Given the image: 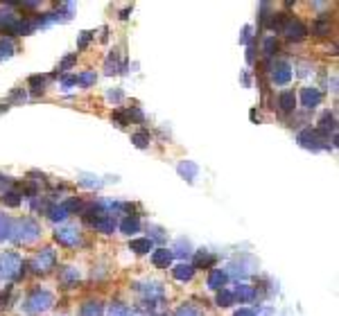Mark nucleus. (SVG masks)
Masks as SVG:
<instances>
[{
    "label": "nucleus",
    "mask_w": 339,
    "mask_h": 316,
    "mask_svg": "<svg viewBox=\"0 0 339 316\" xmlns=\"http://www.w3.org/2000/svg\"><path fill=\"white\" fill-rule=\"evenodd\" d=\"M172 251H167V248H156V251L152 253V262L156 266H170L172 264Z\"/></svg>",
    "instance_id": "ddd939ff"
},
{
    "label": "nucleus",
    "mask_w": 339,
    "mask_h": 316,
    "mask_svg": "<svg viewBox=\"0 0 339 316\" xmlns=\"http://www.w3.org/2000/svg\"><path fill=\"white\" fill-rule=\"evenodd\" d=\"M90 224L99 230V233H113L116 230V217L113 215H106V212H97L95 217H90Z\"/></svg>",
    "instance_id": "423d86ee"
},
{
    "label": "nucleus",
    "mask_w": 339,
    "mask_h": 316,
    "mask_svg": "<svg viewBox=\"0 0 339 316\" xmlns=\"http://www.w3.org/2000/svg\"><path fill=\"white\" fill-rule=\"evenodd\" d=\"M233 291H229V289H219V293H217V305L219 307H229V305H233Z\"/></svg>",
    "instance_id": "b1692460"
},
{
    "label": "nucleus",
    "mask_w": 339,
    "mask_h": 316,
    "mask_svg": "<svg viewBox=\"0 0 339 316\" xmlns=\"http://www.w3.org/2000/svg\"><path fill=\"white\" fill-rule=\"evenodd\" d=\"M3 201H5V203H7V206L16 208V206H18V203H21V194H18V192H5Z\"/></svg>",
    "instance_id": "c756f323"
},
{
    "label": "nucleus",
    "mask_w": 339,
    "mask_h": 316,
    "mask_svg": "<svg viewBox=\"0 0 339 316\" xmlns=\"http://www.w3.org/2000/svg\"><path fill=\"white\" fill-rule=\"evenodd\" d=\"M102 314H104V307H102V302H97V300L84 302L79 309V316H102Z\"/></svg>",
    "instance_id": "4468645a"
},
{
    "label": "nucleus",
    "mask_w": 339,
    "mask_h": 316,
    "mask_svg": "<svg viewBox=\"0 0 339 316\" xmlns=\"http://www.w3.org/2000/svg\"><path fill=\"white\" fill-rule=\"evenodd\" d=\"M301 102H303V106H316V104L321 102V93L316 88H310V86H307V88H303L301 90Z\"/></svg>",
    "instance_id": "f8f14e48"
},
{
    "label": "nucleus",
    "mask_w": 339,
    "mask_h": 316,
    "mask_svg": "<svg viewBox=\"0 0 339 316\" xmlns=\"http://www.w3.org/2000/svg\"><path fill=\"white\" fill-rule=\"evenodd\" d=\"M253 296H256V291H253V287H249V284H238V289L233 291V298H240L242 302L251 300Z\"/></svg>",
    "instance_id": "aec40b11"
},
{
    "label": "nucleus",
    "mask_w": 339,
    "mask_h": 316,
    "mask_svg": "<svg viewBox=\"0 0 339 316\" xmlns=\"http://www.w3.org/2000/svg\"><path fill=\"white\" fill-rule=\"evenodd\" d=\"M12 233H14V239H16V242L32 244V242H36V239H39L41 228H39V224H36L32 217H23V219H18L16 224H14Z\"/></svg>",
    "instance_id": "f257e3e1"
},
{
    "label": "nucleus",
    "mask_w": 339,
    "mask_h": 316,
    "mask_svg": "<svg viewBox=\"0 0 339 316\" xmlns=\"http://www.w3.org/2000/svg\"><path fill=\"white\" fill-rule=\"evenodd\" d=\"M108 316H134L131 314V309L127 305H120V302H113L111 307H108Z\"/></svg>",
    "instance_id": "a878e982"
},
{
    "label": "nucleus",
    "mask_w": 339,
    "mask_h": 316,
    "mask_svg": "<svg viewBox=\"0 0 339 316\" xmlns=\"http://www.w3.org/2000/svg\"><path fill=\"white\" fill-rule=\"evenodd\" d=\"M152 246H154V242L149 237L131 239V244H129V248H131V251H136V253H149V251H152Z\"/></svg>",
    "instance_id": "dca6fc26"
},
{
    "label": "nucleus",
    "mask_w": 339,
    "mask_h": 316,
    "mask_svg": "<svg viewBox=\"0 0 339 316\" xmlns=\"http://www.w3.org/2000/svg\"><path fill=\"white\" fill-rule=\"evenodd\" d=\"M54 239H57L61 246H77V244L81 242V233L77 228H72V226H66V228H59L57 233H54Z\"/></svg>",
    "instance_id": "39448f33"
},
{
    "label": "nucleus",
    "mask_w": 339,
    "mask_h": 316,
    "mask_svg": "<svg viewBox=\"0 0 339 316\" xmlns=\"http://www.w3.org/2000/svg\"><path fill=\"white\" fill-rule=\"evenodd\" d=\"M43 84H45L43 77H39V75L30 77V86H36V90H43Z\"/></svg>",
    "instance_id": "c9c22d12"
},
{
    "label": "nucleus",
    "mask_w": 339,
    "mask_h": 316,
    "mask_svg": "<svg viewBox=\"0 0 339 316\" xmlns=\"http://www.w3.org/2000/svg\"><path fill=\"white\" fill-rule=\"evenodd\" d=\"M77 81H79V84H84V86L93 84V81H95V72H84L81 77H77Z\"/></svg>",
    "instance_id": "72a5a7b5"
},
{
    "label": "nucleus",
    "mask_w": 339,
    "mask_h": 316,
    "mask_svg": "<svg viewBox=\"0 0 339 316\" xmlns=\"http://www.w3.org/2000/svg\"><path fill=\"white\" fill-rule=\"evenodd\" d=\"M54 262H57V255H54L52 248H43V251L34 257L32 266H34V271H39V273H45V271L54 269Z\"/></svg>",
    "instance_id": "20e7f679"
},
{
    "label": "nucleus",
    "mask_w": 339,
    "mask_h": 316,
    "mask_svg": "<svg viewBox=\"0 0 339 316\" xmlns=\"http://www.w3.org/2000/svg\"><path fill=\"white\" fill-rule=\"evenodd\" d=\"M14 54V45H12V41H0V59H7V57H12Z\"/></svg>",
    "instance_id": "cd10ccee"
},
{
    "label": "nucleus",
    "mask_w": 339,
    "mask_h": 316,
    "mask_svg": "<svg viewBox=\"0 0 339 316\" xmlns=\"http://www.w3.org/2000/svg\"><path fill=\"white\" fill-rule=\"evenodd\" d=\"M271 79H274V84H278V86L287 84V81L292 79V70H289L287 63H285V61L276 63V66H274V72H271Z\"/></svg>",
    "instance_id": "1a4fd4ad"
},
{
    "label": "nucleus",
    "mask_w": 339,
    "mask_h": 316,
    "mask_svg": "<svg viewBox=\"0 0 339 316\" xmlns=\"http://www.w3.org/2000/svg\"><path fill=\"white\" fill-rule=\"evenodd\" d=\"M294 104H296V95H294L292 90H285V93H280V97H278V106L283 108L285 113L294 111Z\"/></svg>",
    "instance_id": "2eb2a0df"
},
{
    "label": "nucleus",
    "mask_w": 339,
    "mask_h": 316,
    "mask_svg": "<svg viewBox=\"0 0 339 316\" xmlns=\"http://www.w3.org/2000/svg\"><path fill=\"white\" fill-rule=\"evenodd\" d=\"M235 316H256V314H253V309H240L235 311Z\"/></svg>",
    "instance_id": "58836bf2"
},
{
    "label": "nucleus",
    "mask_w": 339,
    "mask_h": 316,
    "mask_svg": "<svg viewBox=\"0 0 339 316\" xmlns=\"http://www.w3.org/2000/svg\"><path fill=\"white\" fill-rule=\"evenodd\" d=\"M316 32H319V34H325V32H328V23H316Z\"/></svg>",
    "instance_id": "4c0bfd02"
},
{
    "label": "nucleus",
    "mask_w": 339,
    "mask_h": 316,
    "mask_svg": "<svg viewBox=\"0 0 339 316\" xmlns=\"http://www.w3.org/2000/svg\"><path fill=\"white\" fill-rule=\"evenodd\" d=\"M120 230H122V233H127V235L138 233V230H140L138 217H127V219H122V221H120Z\"/></svg>",
    "instance_id": "a211bd4d"
},
{
    "label": "nucleus",
    "mask_w": 339,
    "mask_h": 316,
    "mask_svg": "<svg viewBox=\"0 0 339 316\" xmlns=\"http://www.w3.org/2000/svg\"><path fill=\"white\" fill-rule=\"evenodd\" d=\"M174 316H199V311L194 309L192 305H181L179 309L174 311Z\"/></svg>",
    "instance_id": "2f4dec72"
},
{
    "label": "nucleus",
    "mask_w": 339,
    "mask_h": 316,
    "mask_svg": "<svg viewBox=\"0 0 339 316\" xmlns=\"http://www.w3.org/2000/svg\"><path fill=\"white\" fill-rule=\"evenodd\" d=\"M131 140H134V142H136V147H145V144L149 142V135L140 131V133H134V138H131Z\"/></svg>",
    "instance_id": "473e14b6"
},
{
    "label": "nucleus",
    "mask_w": 339,
    "mask_h": 316,
    "mask_svg": "<svg viewBox=\"0 0 339 316\" xmlns=\"http://www.w3.org/2000/svg\"><path fill=\"white\" fill-rule=\"evenodd\" d=\"M63 208H66V212L70 215V212H75V210H81L84 208V203L79 201V199H70V201H66V203H61Z\"/></svg>",
    "instance_id": "7c9ffc66"
},
{
    "label": "nucleus",
    "mask_w": 339,
    "mask_h": 316,
    "mask_svg": "<svg viewBox=\"0 0 339 316\" xmlns=\"http://www.w3.org/2000/svg\"><path fill=\"white\" fill-rule=\"evenodd\" d=\"M179 174H183L188 181H192L194 174H197V165H194V163H190V161L181 163V165H179Z\"/></svg>",
    "instance_id": "393cba45"
},
{
    "label": "nucleus",
    "mask_w": 339,
    "mask_h": 316,
    "mask_svg": "<svg viewBox=\"0 0 339 316\" xmlns=\"http://www.w3.org/2000/svg\"><path fill=\"white\" fill-rule=\"evenodd\" d=\"M276 48H278V45H276V39H274V36H269V39L265 41V52L267 54H274Z\"/></svg>",
    "instance_id": "f704fd0d"
},
{
    "label": "nucleus",
    "mask_w": 339,
    "mask_h": 316,
    "mask_svg": "<svg viewBox=\"0 0 339 316\" xmlns=\"http://www.w3.org/2000/svg\"><path fill=\"white\" fill-rule=\"evenodd\" d=\"M12 228H14V221L9 219L7 215H3V212H0V242H3V239H7L9 235H12Z\"/></svg>",
    "instance_id": "412c9836"
},
{
    "label": "nucleus",
    "mask_w": 339,
    "mask_h": 316,
    "mask_svg": "<svg viewBox=\"0 0 339 316\" xmlns=\"http://www.w3.org/2000/svg\"><path fill=\"white\" fill-rule=\"evenodd\" d=\"M75 54H72V57H66V59H63V63H61V70H66V68H70L72 66V61H75Z\"/></svg>",
    "instance_id": "e433bc0d"
},
{
    "label": "nucleus",
    "mask_w": 339,
    "mask_h": 316,
    "mask_svg": "<svg viewBox=\"0 0 339 316\" xmlns=\"http://www.w3.org/2000/svg\"><path fill=\"white\" fill-rule=\"evenodd\" d=\"M226 282H229V273L224 269H212L208 275V287L210 289H224Z\"/></svg>",
    "instance_id": "9d476101"
},
{
    "label": "nucleus",
    "mask_w": 339,
    "mask_h": 316,
    "mask_svg": "<svg viewBox=\"0 0 339 316\" xmlns=\"http://www.w3.org/2000/svg\"><path fill=\"white\" fill-rule=\"evenodd\" d=\"M298 142L303 144V147H307V149H319L321 147V140H319V135H316V131H301L298 133Z\"/></svg>",
    "instance_id": "9b49d317"
},
{
    "label": "nucleus",
    "mask_w": 339,
    "mask_h": 316,
    "mask_svg": "<svg viewBox=\"0 0 339 316\" xmlns=\"http://www.w3.org/2000/svg\"><path fill=\"white\" fill-rule=\"evenodd\" d=\"M321 131H323V133H328V131H334V115L325 113V115L321 117Z\"/></svg>",
    "instance_id": "bb28decb"
},
{
    "label": "nucleus",
    "mask_w": 339,
    "mask_h": 316,
    "mask_svg": "<svg viewBox=\"0 0 339 316\" xmlns=\"http://www.w3.org/2000/svg\"><path fill=\"white\" fill-rule=\"evenodd\" d=\"M45 212L50 215V219H52V221H63L68 217V212H66V208H63V206H50Z\"/></svg>",
    "instance_id": "5701e85b"
},
{
    "label": "nucleus",
    "mask_w": 339,
    "mask_h": 316,
    "mask_svg": "<svg viewBox=\"0 0 339 316\" xmlns=\"http://www.w3.org/2000/svg\"><path fill=\"white\" fill-rule=\"evenodd\" d=\"M23 269V262L18 257V253H3L0 255V280L16 278Z\"/></svg>",
    "instance_id": "7ed1b4c3"
},
{
    "label": "nucleus",
    "mask_w": 339,
    "mask_h": 316,
    "mask_svg": "<svg viewBox=\"0 0 339 316\" xmlns=\"http://www.w3.org/2000/svg\"><path fill=\"white\" fill-rule=\"evenodd\" d=\"M283 34H287L289 39H303L307 34L305 25L301 21H294V18H287V23L283 25Z\"/></svg>",
    "instance_id": "6e6552de"
},
{
    "label": "nucleus",
    "mask_w": 339,
    "mask_h": 316,
    "mask_svg": "<svg viewBox=\"0 0 339 316\" xmlns=\"http://www.w3.org/2000/svg\"><path fill=\"white\" fill-rule=\"evenodd\" d=\"M136 289H138V291H143L149 300H152V298H161L163 296V289L158 287V284H154V282H149V284H136Z\"/></svg>",
    "instance_id": "f3484780"
},
{
    "label": "nucleus",
    "mask_w": 339,
    "mask_h": 316,
    "mask_svg": "<svg viewBox=\"0 0 339 316\" xmlns=\"http://www.w3.org/2000/svg\"><path fill=\"white\" fill-rule=\"evenodd\" d=\"M77 280H79V271H77V269L66 266V269L61 271V282L63 284H72V282H77Z\"/></svg>",
    "instance_id": "4be33fe9"
},
{
    "label": "nucleus",
    "mask_w": 339,
    "mask_h": 316,
    "mask_svg": "<svg viewBox=\"0 0 339 316\" xmlns=\"http://www.w3.org/2000/svg\"><path fill=\"white\" fill-rule=\"evenodd\" d=\"M172 273H174L176 280H190V278L194 275V266H190V264H179V266H174V269H172Z\"/></svg>",
    "instance_id": "6ab92c4d"
},
{
    "label": "nucleus",
    "mask_w": 339,
    "mask_h": 316,
    "mask_svg": "<svg viewBox=\"0 0 339 316\" xmlns=\"http://www.w3.org/2000/svg\"><path fill=\"white\" fill-rule=\"evenodd\" d=\"M18 23H21V18H18L16 14L0 12V32H5V34H16Z\"/></svg>",
    "instance_id": "0eeeda50"
},
{
    "label": "nucleus",
    "mask_w": 339,
    "mask_h": 316,
    "mask_svg": "<svg viewBox=\"0 0 339 316\" xmlns=\"http://www.w3.org/2000/svg\"><path fill=\"white\" fill-rule=\"evenodd\" d=\"M210 262H212V257H210V253H208V251H199L197 255H194V266L210 264Z\"/></svg>",
    "instance_id": "c85d7f7f"
},
{
    "label": "nucleus",
    "mask_w": 339,
    "mask_h": 316,
    "mask_svg": "<svg viewBox=\"0 0 339 316\" xmlns=\"http://www.w3.org/2000/svg\"><path fill=\"white\" fill-rule=\"evenodd\" d=\"M52 305H54L52 293L45 291V289H34L25 300V311L32 316H39V314H43V311H48Z\"/></svg>",
    "instance_id": "f03ea898"
}]
</instances>
